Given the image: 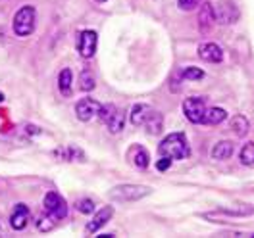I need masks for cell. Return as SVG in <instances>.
<instances>
[{
	"mask_svg": "<svg viewBox=\"0 0 254 238\" xmlns=\"http://www.w3.org/2000/svg\"><path fill=\"white\" fill-rule=\"evenodd\" d=\"M214 16L223 25H233V23H237L239 19V8L235 6V2H231V0H222V2L216 4Z\"/></svg>",
	"mask_w": 254,
	"mask_h": 238,
	"instance_id": "4",
	"label": "cell"
},
{
	"mask_svg": "<svg viewBox=\"0 0 254 238\" xmlns=\"http://www.w3.org/2000/svg\"><path fill=\"white\" fill-rule=\"evenodd\" d=\"M150 192L152 189L144 185H120V187H114L108 196L114 202H137L144 196H148Z\"/></svg>",
	"mask_w": 254,
	"mask_h": 238,
	"instance_id": "2",
	"label": "cell"
},
{
	"mask_svg": "<svg viewBox=\"0 0 254 238\" xmlns=\"http://www.w3.org/2000/svg\"><path fill=\"white\" fill-rule=\"evenodd\" d=\"M75 207H77V211H79V213L89 215V213H93V211H95V202H93V200H89V198H83V200H79V202L75 204Z\"/></svg>",
	"mask_w": 254,
	"mask_h": 238,
	"instance_id": "26",
	"label": "cell"
},
{
	"mask_svg": "<svg viewBox=\"0 0 254 238\" xmlns=\"http://www.w3.org/2000/svg\"><path fill=\"white\" fill-rule=\"evenodd\" d=\"M131 161H133L135 167L146 169L148 163H150V158H148V154H146L143 146H135V148H131Z\"/></svg>",
	"mask_w": 254,
	"mask_h": 238,
	"instance_id": "16",
	"label": "cell"
},
{
	"mask_svg": "<svg viewBox=\"0 0 254 238\" xmlns=\"http://www.w3.org/2000/svg\"><path fill=\"white\" fill-rule=\"evenodd\" d=\"M29 217H31L29 207L25 206V204H17V206L14 207V211H12V215H10V225H12V229H16V231L25 229L27 223H29Z\"/></svg>",
	"mask_w": 254,
	"mask_h": 238,
	"instance_id": "11",
	"label": "cell"
},
{
	"mask_svg": "<svg viewBox=\"0 0 254 238\" xmlns=\"http://www.w3.org/2000/svg\"><path fill=\"white\" fill-rule=\"evenodd\" d=\"M71 83H73V75H71V71L65 67V69H62L60 79H58V87H60V93H62L64 96L71 95Z\"/></svg>",
	"mask_w": 254,
	"mask_h": 238,
	"instance_id": "18",
	"label": "cell"
},
{
	"mask_svg": "<svg viewBox=\"0 0 254 238\" xmlns=\"http://www.w3.org/2000/svg\"><path fill=\"white\" fill-rule=\"evenodd\" d=\"M198 56L204 60V62H210V64H220L223 60V50L216 43H204L198 48Z\"/></svg>",
	"mask_w": 254,
	"mask_h": 238,
	"instance_id": "10",
	"label": "cell"
},
{
	"mask_svg": "<svg viewBox=\"0 0 254 238\" xmlns=\"http://www.w3.org/2000/svg\"><path fill=\"white\" fill-rule=\"evenodd\" d=\"M2 100H4V95H2V93H0V102H2Z\"/></svg>",
	"mask_w": 254,
	"mask_h": 238,
	"instance_id": "29",
	"label": "cell"
},
{
	"mask_svg": "<svg viewBox=\"0 0 254 238\" xmlns=\"http://www.w3.org/2000/svg\"><path fill=\"white\" fill-rule=\"evenodd\" d=\"M35 29V8L23 6L14 17V31L17 37H27Z\"/></svg>",
	"mask_w": 254,
	"mask_h": 238,
	"instance_id": "3",
	"label": "cell"
},
{
	"mask_svg": "<svg viewBox=\"0 0 254 238\" xmlns=\"http://www.w3.org/2000/svg\"><path fill=\"white\" fill-rule=\"evenodd\" d=\"M98 108H100V104L95 102L93 98H83L75 106V113H77V117H79L81 121H91L96 115Z\"/></svg>",
	"mask_w": 254,
	"mask_h": 238,
	"instance_id": "9",
	"label": "cell"
},
{
	"mask_svg": "<svg viewBox=\"0 0 254 238\" xmlns=\"http://www.w3.org/2000/svg\"><path fill=\"white\" fill-rule=\"evenodd\" d=\"M45 209H47L48 215H52L54 219H64L67 215V206H65V200L58 192H48L45 196Z\"/></svg>",
	"mask_w": 254,
	"mask_h": 238,
	"instance_id": "6",
	"label": "cell"
},
{
	"mask_svg": "<svg viewBox=\"0 0 254 238\" xmlns=\"http://www.w3.org/2000/svg\"><path fill=\"white\" fill-rule=\"evenodd\" d=\"M177 6H179L181 10H185V12H190V10H194L196 6H200V0H177Z\"/></svg>",
	"mask_w": 254,
	"mask_h": 238,
	"instance_id": "27",
	"label": "cell"
},
{
	"mask_svg": "<svg viewBox=\"0 0 254 238\" xmlns=\"http://www.w3.org/2000/svg\"><path fill=\"white\" fill-rule=\"evenodd\" d=\"M150 111H152L150 110V106H146V104H135V106L131 108V115H129V117H131V123L137 125V127L143 125L144 119L148 117Z\"/></svg>",
	"mask_w": 254,
	"mask_h": 238,
	"instance_id": "15",
	"label": "cell"
},
{
	"mask_svg": "<svg viewBox=\"0 0 254 238\" xmlns=\"http://www.w3.org/2000/svg\"><path fill=\"white\" fill-rule=\"evenodd\" d=\"M233 152H235V146L229 143V141H222V143H218L214 148H212V158L223 161V159L231 158Z\"/></svg>",
	"mask_w": 254,
	"mask_h": 238,
	"instance_id": "14",
	"label": "cell"
},
{
	"mask_svg": "<svg viewBox=\"0 0 254 238\" xmlns=\"http://www.w3.org/2000/svg\"><path fill=\"white\" fill-rule=\"evenodd\" d=\"M96 2H106V0H96Z\"/></svg>",
	"mask_w": 254,
	"mask_h": 238,
	"instance_id": "30",
	"label": "cell"
},
{
	"mask_svg": "<svg viewBox=\"0 0 254 238\" xmlns=\"http://www.w3.org/2000/svg\"><path fill=\"white\" fill-rule=\"evenodd\" d=\"M225 117H227V111L223 110V108H210V110L204 111L202 123H206V125H220Z\"/></svg>",
	"mask_w": 254,
	"mask_h": 238,
	"instance_id": "17",
	"label": "cell"
},
{
	"mask_svg": "<svg viewBox=\"0 0 254 238\" xmlns=\"http://www.w3.org/2000/svg\"><path fill=\"white\" fill-rule=\"evenodd\" d=\"M204 111H206V106H204L202 98L190 96L183 102V113H185V117L189 119L190 123H202Z\"/></svg>",
	"mask_w": 254,
	"mask_h": 238,
	"instance_id": "5",
	"label": "cell"
},
{
	"mask_svg": "<svg viewBox=\"0 0 254 238\" xmlns=\"http://www.w3.org/2000/svg\"><path fill=\"white\" fill-rule=\"evenodd\" d=\"M181 77H183V79H190V81L202 79V77H204V71L198 69V67H185V69L181 71Z\"/></svg>",
	"mask_w": 254,
	"mask_h": 238,
	"instance_id": "24",
	"label": "cell"
},
{
	"mask_svg": "<svg viewBox=\"0 0 254 238\" xmlns=\"http://www.w3.org/2000/svg\"><path fill=\"white\" fill-rule=\"evenodd\" d=\"M239 159L243 165H254V143H247L241 148Z\"/></svg>",
	"mask_w": 254,
	"mask_h": 238,
	"instance_id": "21",
	"label": "cell"
},
{
	"mask_svg": "<svg viewBox=\"0 0 254 238\" xmlns=\"http://www.w3.org/2000/svg\"><path fill=\"white\" fill-rule=\"evenodd\" d=\"M158 152L160 156H166V158L172 159H185L189 158L190 148H189V141L183 133H172L168 135L162 143L158 144Z\"/></svg>",
	"mask_w": 254,
	"mask_h": 238,
	"instance_id": "1",
	"label": "cell"
},
{
	"mask_svg": "<svg viewBox=\"0 0 254 238\" xmlns=\"http://www.w3.org/2000/svg\"><path fill=\"white\" fill-rule=\"evenodd\" d=\"M143 125H146V133H148V135H160V133H162V125H164L162 113H160V111H150L148 117L144 119Z\"/></svg>",
	"mask_w": 254,
	"mask_h": 238,
	"instance_id": "13",
	"label": "cell"
},
{
	"mask_svg": "<svg viewBox=\"0 0 254 238\" xmlns=\"http://www.w3.org/2000/svg\"><path fill=\"white\" fill-rule=\"evenodd\" d=\"M96 87V81H95V75L89 71V69H85V71H81V77H79V89L81 91H85V93H89V91H93Z\"/></svg>",
	"mask_w": 254,
	"mask_h": 238,
	"instance_id": "20",
	"label": "cell"
},
{
	"mask_svg": "<svg viewBox=\"0 0 254 238\" xmlns=\"http://www.w3.org/2000/svg\"><path fill=\"white\" fill-rule=\"evenodd\" d=\"M124 123H126V119H124V113H120V111H116L114 115H112V119L106 123L108 125V131L110 133H122L124 131Z\"/></svg>",
	"mask_w": 254,
	"mask_h": 238,
	"instance_id": "22",
	"label": "cell"
},
{
	"mask_svg": "<svg viewBox=\"0 0 254 238\" xmlns=\"http://www.w3.org/2000/svg\"><path fill=\"white\" fill-rule=\"evenodd\" d=\"M112 215H114V209L110 206L104 207V209H100L98 213H96L95 217H93V221H89V225L85 227V231H87V235H95L98 229H102L106 223L112 219Z\"/></svg>",
	"mask_w": 254,
	"mask_h": 238,
	"instance_id": "12",
	"label": "cell"
},
{
	"mask_svg": "<svg viewBox=\"0 0 254 238\" xmlns=\"http://www.w3.org/2000/svg\"><path fill=\"white\" fill-rule=\"evenodd\" d=\"M96 31L93 29H85L81 31L79 39H77V52L83 58H93L96 52Z\"/></svg>",
	"mask_w": 254,
	"mask_h": 238,
	"instance_id": "7",
	"label": "cell"
},
{
	"mask_svg": "<svg viewBox=\"0 0 254 238\" xmlns=\"http://www.w3.org/2000/svg\"><path fill=\"white\" fill-rule=\"evenodd\" d=\"M214 21H216V16H214V6L210 2H204L200 4V10H198V29L202 35H208L214 27Z\"/></svg>",
	"mask_w": 254,
	"mask_h": 238,
	"instance_id": "8",
	"label": "cell"
},
{
	"mask_svg": "<svg viewBox=\"0 0 254 238\" xmlns=\"http://www.w3.org/2000/svg\"><path fill=\"white\" fill-rule=\"evenodd\" d=\"M231 129H233V133H235V135L245 137V135L249 133V119H247V117H243V115H235V117L231 119Z\"/></svg>",
	"mask_w": 254,
	"mask_h": 238,
	"instance_id": "19",
	"label": "cell"
},
{
	"mask_svg": "<svg viewBox=\"0 0 254 238\" xmlns=\"http://www.w3.org/2000/svg\"><path fill=\"white\" fill-rule=\"evenodd\" d=\"M170 167H172V158H166V156H162V159H158V163H156L158 171H168Z\"/></svg>",
	"mask_w": 254,
	"mask_h": 238,
	"instance_id": "28",
	"label": "cell"
},
{
	"mask_svg": "<svg viewBox=\"0 0 254 238\" xmlns=\"http://www.w3.org/2000/svg\"><path fill=\"white\" fill-rule=\"evenodd\" d=\"M116 111H118V108H116L114 104H106V106H100V108H98V111H96V113H98V117H100V121H104V123H108V121H110V119H112V115H114Z\"/></svg>",
	"mask_w": 254,
	"mask_h": 238,
	"instance_id": "23",
	"label": "cell"
},
{
	"mask_svg": "<svg viewBox=\"0 0 254 238\" xmlns=\"http://www.w3.org/2000/svg\"><path fill=\"white\" fill-rule=\"evenodd\" d=\"M56 223H58V219H54L52 215H48V217H41L39 223H37V227H39V231H43V233H50V231L56 227Z\"/></svg>",
	"mask_w": 254,
	"mask_h": 238,
	"instance_id": "25",
	"label": "cell"
}]
</instances>
